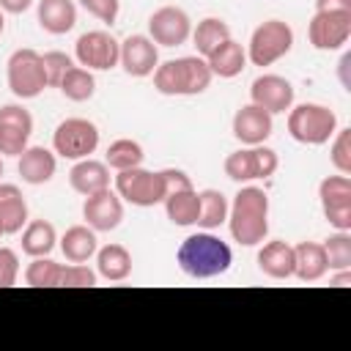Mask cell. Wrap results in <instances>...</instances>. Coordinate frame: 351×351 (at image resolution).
Here are the masks:
<instances>
[{"label":"cell","instance_id":"27","mask_svg":"<svg viewBox=\"0 0 351 351\" xmlns=\"http://www.w3.org/2000/svg\"><path fill=\"white\" fill-rule=\"evenodd\" d=\"M162 203H165L167 219H170L173 225L189 228V225H195V222H197V214H200V195L195 192V186L176 189V192H170Z\"/></svg>","mask_w":351,"mask_h":351},{"label":"cell","instance_id":"21","mask_svg":"<svg viewBox=\"0 0 351 351\" xmlns=\"http://www.w3.org/2000/svg\"><path fill=\"white\" fill-rule=\"evenodd\" d=\"M326 271H329V263H326L324 244L302 241L293 247V277H299L302 282H315Z\"/></svg>","mask_w":351,"mask_h":351},{"label":"cell","instance_id":"24","mask_svg":"<svg viewBox=\"0 0 351 351\" xmlns=\"http://www.w3.org/2000/svg\"><path fill=\"white\" fill-rule=\"evenodd\" d=\"M60 250L66 255L69 263H85L96 255L99 241H96V230L88 225H74L60 236Z\"/></svg>","mask_w":351,"mask_h":351},{"label":"cell","instance_id":"15","mask_svg":"<svg viewBox=\"0 0 351 351\" xmlns=\"http://www.w3.org/2000/svg\"><path fill=\"white\" fill-rule=\"evenodd\" d=\"M82 217L88 222V228L99 230V233H107V230H115L123 219V203H121V195L112 192L110 186L101 189V192H93L85 197L82 203Z\"/></svg>","mask_w":351,"mask_h":351},{"label":"cell","instance_id":"46","mask_svg":"<svg viewBox=\"0 0 351 351\" xmlns=\"http://www.w3.org/2000/svg\"><path fill=\"white\" fill-rule=\"evenodd\" d=\"M0 176H3V162H0Z\"/></svg>","mask_w":351,"mask_h":351},{"label":"cell","instance_id":"44","mask_svg":"<svg viewBox=\"0 0 351 351\" xmlns=\"http://www.w3.org/2000/svg\"><path fill=\"white\" fill-rule=\"evenodd\" d=\"M3 25H5V22H3V11H0V33H3Z\"/></svg>","mask_w":351,"mask_h":351},{"label":"cell","instance_id":"18","mask_svg":"<svg viewBox=\"0 0 351 351\" xmlns=\"http://www.w3.org/2000/svg\"><path fill=\"white\" fill-rule=\"evenodd\" d=\"M271 115L266 110H261L258 104H244L236 115H233V134L236 140H241L244 145H261L269 140L271 134Z\"/></svg>","mask_w":351,"mask_h":351},{"label":"cell","instance_id":"31","mask_svg":"<svg viewBox=\"0 0 351 351\" xmlns=\"http://www.w3.org/2000/svg\"><path fill=\"white\" fill-rule=\"evenodd\" d=\"M197 195H200V214H197V222L195 225H200L206 230L219 228L228 219V208H230L228 197L219 189H203Z\"/></svg>","mask_w":351,"mask_h":351},{"label":"cell","instance_id":"38","mask_svg":"<svg viewBox=\"0 0 351 351\" xmlns=\"http://www.w3.org/2000/svg\"><path fill=\"white\" fill-rule=\"evenodd\" d=\"M41 60H44V71H47V85H52V88H58V85H60V80H63V74L74 66V63H71V58H69L66 52H58V49L44 52V55H41Z\"/></svg>","mask_w":351,"mask_h":351},{"label":"cell","instance_id":"43","mask_svg":"<svg viewBox=\"0 0 351 351\" xmlns=\"http://www.w3.org/2000/svg\"><path fill=\"white\" fill-rule=\"evenodd\" d=\"M332 285H340V288L343 285H351V269H340V274L332 280Z\"/></svg>","mask_w":351,"mask_h":351},{"label":"cell","instance_id":"11","mask_svg":"<svg viewBox=\"0 0 351 351\" xmlns=\"http://www.w3.org/2000/svg\"><path fill=\"white\" fill-rule=\"evenodd\" d=\"M74 55L82 69L107 71V69L118 66V60H121V41H115L107 30H88L77 38Z\"/></svg>","mask_w":351,"mask_h":351},{"label":"cell","instance_id":"32","mask_svg":"<svg viewBox=\"0 0 351 351\" xmlns=\"http://www.w3.org/2000/svg\"><path fill=\"white\" fill-rule=\"evenodd\" d=\"M60 93L69 99V101H88L96 90V80L90 74V69H82V66H71L63 80H60Z\"/></svg>","mask_w":351,"mask_h":351},{"label":"cell","instance_id":"14","mask_svg":"<svg viewBox=\"0 0 351 351\" xmlns=\"http://www.w3.org/2000/svg\"><path fill=\"white\" fill-rule=\"evenodd\" d=\"M33 134V115L22 104L0 107V156H19Z\"/></svg>","mask_w":351,"mask_h":351},{"label":"cell","instance_id":"1","mask_svg":"<svg viewBox=\"0 0 351 351\" xmlns=\"http://www.w3.org/2000/svg\"><path fill=\"white\" fill-rule=\"evenodd\" d=\"M228 228L233 241L255 247L269 233V195L261 186H241L228 208Z\"/></svg>","mask_w":351,"mask_h":351},{"label":"cell","instance_id":"40","mask_svg":"<svg viewBox=\"0 0 351 351\" xmlns=\"http://www.w3.org/2000/svg\"><path fill=\"white\" fill-rule=\"evenodd\" d=\"M19 277V258L14 250L0 247V288H11Z\"/></svg>","mask_w":351,"mask_h":351},{"label":"cell","instance_id":"3","mask_svg":"<svg viewBox=\"0 0 351 351\" xmlns=\"http://www.w3.org/2000/svg\"><path fill=\"white\" fill-rule=\"evenodd\" d=\"M211 69L206 58L186 55L176 60H165L154 69V88L165 96H197L211 85Z\"/></svg>","mask_w":351,"mask_h":351},{"label":"cell","instance_id":"10","mask_svg":"<svg viewBox=\"0 0 351 351\" xmlns=\"http://www.w3.org/2000/svg\"><path fill=\"white\" fill-rule=\"evenodd\" d=\"M307 38L321 52H335L351 38V11H315L307 25Z\"/></svg>","mask_w":351,"mask_h":351},{"label":"cell","instance_id":"42","mask_svg":"<svg viewBox=\"0 0 351 351\" xmlns=\"http://www.w3.org/2000/svg\"><path fill=\"white\" fill-rule=\"evenodd\" d=\"M33 5V0H0V8L8 14H25Z\"/></svg>","mask_w":351,"mask_h":351},{"label":"cell","instance_id":"28","mask_svg":"<svg viewBox=\"0 0 351 351\" xmlns=\"http://www.w3.org/2000/svg\"><path fill=\"white\" fill-rule=\"evenodd\" d=\"M96 271L110 280V282H121L132 274V255L126 247L121 244H107L101 250H96Z\"/></svg>","mask_w":351,"mask_h":351},{"label":"cell","instance_id":"39","mask_svg":"<svg viewBox=\"0 0 351 351\" xmlns=\"http://www.w3.org/2000/svg\"><path fill=\"white\" fill-rule=\"evenodd\" d=\"M80 3H82V8H85L90 16H96V19L104 22V25H112V22L118 19L121 0H80Z\"/></svg>","mask_w":351,"mask_h":351},{"label":"cell","instance_id":"37","mask_svg":"<svg viewBox=\"0 0 351 351\" xmlns=\"http://www.w3.org/2000/svg\"><path fill=\"white\" fill-rule=\"evenodd\" d=\"M96 285V271L85 263H69L60 269V288H90Z\"/></svg>","mask_w":351,"mask_h":351},{"label":"cell","instance_id":"17","mask_svg":"<svg viewBox=\"0 0 351 351\" xmlns=\"http://www.w3.org/2000/svg\"><path fill=\"white\" fill-rule=\"evenodd\" d=\"M129 77H148L159 66V49L148 36H129L121 41V60Z\"/></svg>","mask_w":351,"mask_h":351},{"label":"cell","instance_id":"35","mask_svg":"<svg viewBox=\"0 0 351 351\" xmlns=\"http://www.w3.org/2000/svg\"><path fill=\"white\" fill-rule=\"evenodd\" d=\"M324 252H326L329 269H335V271L351 269V233L348 230H337L335 236H329L324 241Z\"/></svg>","mask_w":351,"mask_h":351},{"label":"cell","instance_id":"20","mask_svg":"<svg viewBox=\"0 0 351 351\" xmlns=\"http://www.w3.org/2000/svg\"><path fill=\"white\" fill-rule=\"evenodd\" d=\"M69 184L74 192L80 195H93V192H101L110 186V167L99 159H77V165L71 167L69 173Z\"/></svg>","mask_w":351,"mask_h":351},{"label":"cell","instance_id":"19","mask_svg":"<svg viewBox=\"0 0 351 351\" xmlns=\"http://www.w3.org/2000/svg\"><path fill=\"white\" fill-rule=\"evenodd\" d=\"M55 167H58L55 154L47 151L44 145H27V148L19 154V165H16L22 181H25V184H33V186L47 184V181L55 176Z\"/></svg>","mask_w":351,"mask_h":351},{"label":"cell","instance_id":"36","mask_svg":"<svg viewBox=\"0 0 351 351\" xmlns=\"http://www.w3.org/2000/svg\"><path fill=\"white\" fill-rule=\"evenodd\" d=\"M332 137H335V140H332V154H329V159H332V165H335L337 173L348 176V173H351V129H337Z\"/></svg>","mask_w":351,"mask_h":351},{"label":"cell","instance_id":"4","mask_svg":"<svg viewBox=\"0 0 351 351\" xmlns=\"http://www.w3.org/2000/svg\"><path fill=\"white\" fill-rule=\"evenodd\" d=\"M288 132L296 143L304 145H324L337 132V115L324 104H296L288 110Z\"/></svg>","mask_w":351,"mask_h":351},{"label":"cell","instance_id":"2","mask_svg":"<svg viewBox=\"0 0 351 351\" xmlns=\"http://www.w3.org/2000/svg\"><path fill=\"white\" fill-rule=\"evenodd\" d=\"M178 269L192 277V280H208L217 274H225L233 263V252L230 247L214 236V233H192L181 241L178 252H176Z\"/></svg>","mask_w":351,"mask_h":351},{"label":"cell","instance_id":"26","mask_svg":"<svg viewBox=\"0 0 351 351\" xmlns=\"http://www.w3.org/2000/svg\"><path fill=\"white\" fill-rule=\"evenodd\" d=\"M206 63H208V69H211L214 77L230 80V77H236V74L244 71V66H247V52L241 49L239 41L228 38V41H222V44L206 58Z\"/></svg>","mask_w":351,"mask_h":351},{"label":"cell","instance_id":"45","mask_svg":"<svg viewBox=\"0 0 351 351\" xmlns=\"http://www.w3.org/2000/svg\"><path fill=\"white\" fill-rule=\"evenodd\" d=\"M0 236H5V230H3V222H0Z\"/></svg>","mask_w":351,"mask_h":351},{"label":"cell","instance_id":"22","mask_svg":"<svg viewBox=\"0 0 351 351\" xmlns=\"http://www.w3.org/2000/svg\"><path fill=\"white\" fill-rule=\"evenodd\" d=\"M258 269L271 280L293 277V247L288 241H269L258 252Z\"/></svg>","mask_w":351,"mask_h":351},{"label":"cell","instance_id":"34","mask_svg":"<svg viewBox=\"0 0 351 351\" xmlns=\"http://www.w3.org/2000/svg\"><path fill=\"white\" fill-rule=\"evenodd\" d=\"M60 269L63 263H55L49 255L33 258V263L25 269V282L30 288H60Z\"/></svg>","mask_w":351,"mask_h":351},{"label":"cell","instance_id":"9","mask_svg":"<svg viewBox=\"0 0 351 351\" xmlns=\"http://www.w3.org/2000/svg\"><path fill=\"white\" fill-rule=\"evenodd\" d=\"M277 165H280L277 154L261 143V145H250V148L233 151L225 159V176L230 181H236V184H247V181H255V178L274 176Z\"/></svg>","mask_w":351,"mask_h":351},{"label":"cell","instance_id":"23","mask_svg":"<svg viewBox=\"0 0 351 351\" xmlns=\"http://www.w3.org/2000/svg\"><path fill=\"white\" fill-rule=\"evenodd\" d=\"M38 25L52 36L69 33L77 25L74 0H38Z\"/></svg>","mask_w":351,"mask_h":351},{"label":"cell","instance_id":"33","mask_svg":"<svg viewBox=\"0 0 351 351\" xmlns=\"http://www.w3.org/2000/svg\"><path fill=\"white\" fill-rule=\"evenodd\" d=\"M143 156H145V154H143V145H140L137 140L121 137V140L110 143L104 165H107V167H112V170L118 173V170H129V167L143 165Z\"/></svg>","mask_w":351,"mask_h":351},{"label":"cell","instance_id":"25","mask_svg":"<svg viewBox=\"0 0 351 351\" xmlns=\"http://www.w3.org/2000/svg\"><path fill=\"white\" fill-rule=\"evenodd\" d=\"M0 222L5 236L19 233L22 225L27 222V203L16 184H0Z\"/></svg>","mask_w":351,"mask_h":351},{"label":"cell","instance_id":"16","mask_svg":"<svg viewBox=\"0 0 351 351\" xmlns=\"http://www.w3.org/2000/svg\"><path fill=\"white\" fill-rule=\"evenodd\" d=\"M250 99L269 115L285 112L293 104V85L280 74H261L250 85Z\"/></svg>","mask_w":351,"mask_h":351},{"label":"cell","instance_id":"41","mask_svg":"<svg viewBox=\"0 0 351 351\" xmlns=\"http://www.w3.org/2000/svg\"><path fill=\"white\" fill-rule=\"evenodd\" d=\"M315 11H351V0H315Z\"/></svg>","mask_w":351,"mask_h":351},{"label":"cell","instance_id":"7","mask_svg":"<svg viewBox=\"0 0 351 351\" xmlns=\"http://www.w3.org/2000/svg\"><path fill=\"white\" fill-rule=\"evenodd\" d=\"M5 74H8V88L16 99H36L47 88L44 60L36 49L25 47V49L11 52V58L5 63Z\"/></svg>","mask_w":351,"mask_h":351},{"label":"cell","instance_id":"8","mask_svg":"<svg viewBox=\"0 0 351 351\" xmlns=\"http://www.w3.org/2000/svg\"><path fill=\"white\" fill-rule=\"evenodd\" d=\"M52 148L63 159H88L99 148V129L88 118H66L52 134Z\"/></svg>","mask_w":351,"mask_h":351},{"label":"cell","instance_id":"13","mask_svg":"<svg viewBox=\"0 0 351 351\" xmlns=\"http://www.w3.org/2000/svg\"><path fill=\"white\" fill-rule=\"evenodd\" d=\"M148 38L159 47H181L192 36V22L184 8L178 5H162L148 19Z\"/></svg>","mask_w":351,"mask_h":351},{"label":"cell","instance_id":"5","mask_svg":"<svg viewBox=\"0 0 351 351\" xmlns=\"http://www.w3.org/2000/svg\"><path fill=\"white\" fill-rule=\"evenodd\" d=\"M115 192L121 195V200H126L132 206H140V208L156 206V203H162L167 197V186H165L162 170L154 173V170H143L140 165L129 167V170H118Z\"/></svg>","mask_w":351,"mask_h":351},{"label":"cell","instance_id":"29","mask_svg":"<svg viewBox=\"0 0 351 351\" xmlns=\"http://www.w3.org/2000/svg\"><path fill=\"white\" fill-rule=\"evenodd\" d=\"M55 241H58V233L52 228V222L47 219H33L25 225V233H22V252L30 255V258H44L55 250Z\"/></svg>","mask_w":351,"mask_h":351},{"label":"cell","instance_id":"6","mask_svg":"<svg viewBox=\"0 0 351 351\" xmlns=\"http://www.w3.org/2000/svg\"><path fill=\"white\" fill-rule=\"evenodd\" d=\"M293 47V30L282 19H269L258 25L247 44V60L252 66H271L282 55H288Z\"/></svg>","mask_w":351,"mask_h":351},{"label":"cell","instance_id":"30","mask_svg":"<svg viewBox=\"0 0 351 351\" xmlns=\"http://www.w3.org/2000/svg\"><path fill=\"white\" fill-rule=\"evenodd\" d=\"M230 38V27L225 19L219 16H206L197 22V27L192 30V41H195V49L200 58H208L222 41Z\"/></svg>","mask_w":351,"mask_h":351},{"label":"cell","instance_id":"12","mask_svg":"<svg viewBox=\"0 0 351 351\" xmlns=\"http://www.w3.org/2000/svg\"><path fill=\"white\" fill-rule=\"evenodd\" d=\"M324 217L337 230H351V178L348 176H326L318 186Z\"/></svg>","mask_w":351,"mask_h":351}]
</instances>
